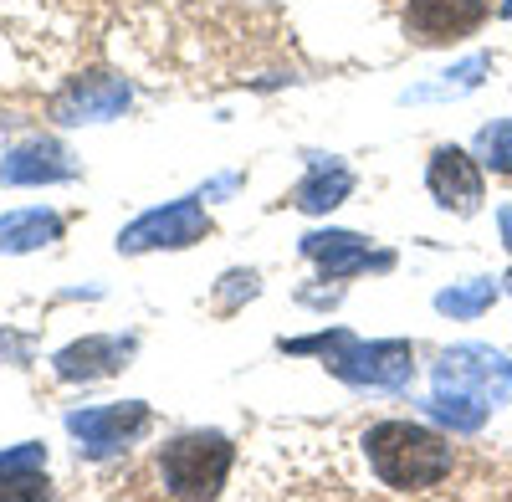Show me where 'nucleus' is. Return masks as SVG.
<instances>
[{
	"mask_svg": "<svg viewBox=\"0 0 512 502\" xmlns=\"http://www.w3.org/2000/svg\"><path fill=\"white\" fill-rule=\"evenodd\" d=\"M364 451H369L379 482L395 492H425L451 472V446L436 431L410 426V421H379L364 436Z\"/></svg>",
	"mask_w": 512,
	"mask_h": 502,
	"instance_id": "obj_1",
	"label": "nucleus"
},
{
	"mask_svg": "<svg viewBox=\"0 0 512 502\" xmlns=\"http://www.w3.org/2000/svg\"><path fill=\"white\" fill-rule=\"evenodd\" d=\"M231 462H236V451H231L226 436L195 431V436L169 441L159 467H164V482H169V492H175V497H216L221 482H226V472H231Z\"/></svg>",
	"mask_w": 512,
	"mask_h": 502,
	"instance_id": "obj_2",
	"label": "nucleus"
},
{
	"mask_svg": "<svg viewBox=\"0 0 512 502\" xmlns=\"http://www.w3.org/2000/svg\"><path fill=\"white\" fill-rule=\"evenodd\" d=\"M482 21H487L482 0H410V11H405V26L420 41H451V36L477 31Z\"/></svg>",
	"mask_w": 512,
	"mask_h": 502,
	"instance_id": "obj_3",
	"label": "nucleus"
},
{
	"mask_svg": "<svg viewBox=\"0 0 512 502\" xmlns=\"http://www.w3.org/2000/svg\"><path fill=\"white\" fill-rule=\"evenodd\" d=\"M431 190H436L441 205L477 211V200H482V170H477V159H466L461 149H436V159H431Z\"/></svg>",
	"mask_w": 512,
	"mask_h": 502,
	"instance_id": "obj_4",
	"label": "nucleus"
},
{
	"mask_svg": "<svg viewBox=\"0 0 512 502\" xmlns=\"http://www.w3.org/2000/svg\"><path fill=\"white\" fill-rule=\"evenodd\" d=\"M482 164L497 175H512V118L482 129Z\"/></svg>",
	"mask_w": 512,
	"mask_h": 502,
	"instance_id": "obj_5",
	"label": "nucleus"
},
{
	"mask_svg": "<svg viewBox=\"0 0 512 502\" xmlns=\"http://www.w3.org/2000/svg\"><path fill=\"white\" fill-rule=\"evenodd\" d=\"M487 303H492V282H477V287H466V292H446V298H441L446 313H477Z\"/></svg>",
	"mask_w": 512,
	"mask_h": 502,
	"instance_id": "obj_6",
	"label": "nucleus"
},
{
	"mask_svg": "<svg viewBox=\"0 0 512 502\" xmlns=\"http://www.w3.org/2000/svg\"><path fill=\"white\" fill-rule=\"evenodd\" d=\"M47 492V477H36V472H0V497H41Z\"/></svg>",
	"mask_w": 512,
	"mask_h": 502,
	"instance_id": "obj_7",
	"label": "nucleus"
}]
</instances>
